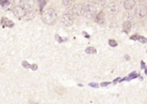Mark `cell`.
Here are the masks:
<instances>
[{
    "instance_id": "obj_1",
    "label": "cell",
    "mask_w": 147,
    "mask_h": 104,
    "mask_svg": "<svg viewBox=\"0 0 147 104\" xmlns=\"http://www.w3.org/2000/svg\"><path fill=\"white\" fill-rule=\"evenodd\" d=\"M57 13L53 8L47 9L43 12L41 14V20L43 22L48 25L54 24L57 20Z\"/></svg>"
},
{
    "instance_id": "obj_2",
    "label": "cell",
    "mask_w": 147,
    "mask_h": 104,
    "mask_svg": "<svg viewBox=\"0 0 147 104\" xmlns=\"http://www.w3.org/2000/svg\"><path fill=\"white\" fill-rule=\"evenodd\" d=\"M96 12V8L92 5H88L86 7H85L84 11L83 13V16L88 19H91L94 17Z\"/></svg>"
},
{
    "instance_id": "obj_3",
    "label": "cell",
    "mask_w": 147,
    "mask_h": 104,
    "mask_svg": "<svg viewBox=\"0 0 147 104\" xmlns=\"http://www.w3.org/2000/svg\"><path fill=\"white\" fill-rule=\"evenodd\" d=\"M135 16L138 18L141 19L144 17L146 15V7L144 4H140L137 6L134 11Z\"/></svg>"
},
{
    "instance_id": "obj_4",
    "label": "cell",
    "mask_w": 147,
    "mask_h": 104,
    "mask_svg": "<svg viewBox=\"0 0 147 104\" xmlns=\"http://www.w3.org/2000/svg\"><path fill=\"white\" fill-rule=\"evenodd\" d=\"M119 10L120 9L118 5L114 3L109 4L106 7L107 13L112 16H116L118 13Z\"/></svg>"
},
{
    "instance_id": "obj_5",
    "label": "cell",
    "mask_w": 147,
    "mask_h": 104,
    "mask_svg": "<svg viewBox=\"0 0 147 104\" xmlns=\"http://www.w3.org/2000/svg\"><path fill=\"white\" fill-rule=\"evenodd\" d=\"M62 21L65 26L70 27L74 22V17L70 13H66L62 16Z\"/></svg>"
},
{
    "instance_id": "obj_6",
    "label": "cell",
    "mask_w": 147,
    "mask_h": 104,
    "mask_svg": "<svg viewBox=\"0 0 147 104\" xmlns=\"http://www.w3.org/2000/svg\"><path fill=\"white\" fill-rule=\"evenodd\" d=\"M85 7L82 4H76L73 8L72 12L76 16H82L83 15Z\"/></svg>"
},
{
    "instance_id": "obj_7",
    "label": "cell",
    "mask_w": 147,
    "mask_h": 104,
    "mask_svg": "<svg viewBox=\"0 0 147 104\" xmlns=\"http://www.w3.org/2000/svg\"><path fill=\"white\" fill-rule=\"evenodd\" d=\"M13 12L15 16L18 18L24 17L26 14L25 8L21 6H16L13 9Z\"/></svg>"
},
{
    "instance_id": "obj_8",
    "label": "cell",
    "mask_w": 147,
    "mask_h": 104,
    "mask_svg": "<svg viewBox=\"0 0 147 104\" xmlns=\"http://www.w3.org/2000/svg\"><path fill=\"white\" fill-rule=\"evenodd\" d=\"M105 21V14L103 11L100 12L98 13L95 17V22L97 24L102 25Z\"/></svg>"
},
{
    "instance_id": "obj_9",
    "label": "cell",
    "mask_w": 147,
    "mask_h": 104,
    "mask_svg": "<svg viewBox=\"0 0 147 104\" xmlns=\"http://www.w3.org/2000/svg\"><path fill=\"white\" fill-rule=\"evenodd\" d=\"M135 5V0H125L124 3V8L126 10L132 9Z\"/></svg>"
},
{
    "instance_id": "obj_10",
    "label": "cell",
    "mask_w": 147,
    "mask_h": 104,
    "mask_svg": "<svg viewBox=\"0 0 147 104\" xmlns=\"http://www.w3.org/2000/svg\"><path fill=\"white\" fill-rule=\"evenodd\" d=\"M33 0H21V7L24 8H31L33 4Z\"/></svg>"
},
{
    "instance_id": "obj_11",
    "label": "cell",
    "mask_w": 147,
    "mask_h": 104,
    "mask_svg": "<svg viewBox=\"0 0 147 104\" xmlns=\"http://www.w3.org/2000/svg\"><path fill=\"white\" fill-rule=\"evenodd\" d=\"M132 28V23L130 21H125L123 24V30L126 33H128Z\"/></svg>"
},
{
    "instance_id": "obj_12",
    "label": "cell",
    "mask_w": 147,
    "mask_h": 104,
    "mask_svg": "<svg viewBox=\"0 0 147 104\" xmlns=\"http://www.w3.org/2000/svg\"><path fill=\"white\" fill-rule=\"evenodd\" d=\"M2 23H3L5 26L12 28L15 25V24L13 23V22L10 20H9L8 19L6 18V17H3L2 18Z\"/></svg>"
},
{
    "instance_id": "obj_13",
    "label": "cell",
    "mask_w": 147,
    "mask_h": 104,
    "mask_svg": "<svg viewBox=\"0 0 147 104\" xmlns=\"http://www.w3.org/2000/svg\"><path fill=\"white\" fill-rule=\"evenodd\" d=\"M35 16V13L33 11H29V12L26 13V14L24 17H25L27 20H31L34 19Z\"/></svg>"
},
{
    "instance_id": "obj_14",
    "label": "cell",
    "mask_w": 147,
    "mask_h": 104,
    "mask_svg": "<svg viewBox=\"0 0 147 104\" xmlns=\"http://www.w3.org/2000/svg\"><path fill=\"white\" fill-rule=\"evenodd\" d=\"M85 52L87 54H95L96 53V49L94 47H88L86 49Z\"/></svg>"
},
{
    "instance_id": "obj_15",
    "label": "cell",
    "mask_w": 147,
    "mask_h": 104,
    "mask_svg": "<svg viewBox=\"0 0 147 104\" xmlns=\"http://www.w3.org/2000/svg\"><path fill=\"white\" fill-rule=\"evenodd\" d=\"M62 1L65 5L70 6L74 3V0H62Z\"/></svg>"
},
{
    "instance_id": "obj_16",
    "label": "cell",
    "mask_w": 147,
    "mask_h": 104,
    "mask_svg": "<svg viewBox=\"0 0 147 104\" xmlns=\"http://www.w3.org/2000/svg\"><path fill=\"white\" fill-rule=\"evenodd\" d=\"M109 45H110L111 47H115L117 46V45H118L117 42L115 40H114V39H110V40H109Z\"/></svg>"
},
{
    "instance_id": "obj_17",
    "label": "cell",
    "mask_w": 147,
    "mask_h": 104,
    "mask_svg": "<svg viewBox=\"0 0 147 104\" xmlns=\"http://www.w3.org/2000/svg\"><path fill=\"white\" fill-rule=\"evenodd\" d=\"M137 40H138V41H139L140 43H142V44H145V43H146V42H147V39H146L145 37H144V36H138Z\"/></svg>"
},
{
    "instance_id": "obj_18",
    "label": "cell",
    "mask_w": 147,
    "mask_h": 104,
    "mask_svg": "<svg viewBox=\"0 0 147 104\" xmlns=\"http://www.w3.org/2000/svg\"><path fill=\"white\" fill-rule=\"evenodd\" d=\"M22 65L25 69H29L31 67V65L27 61H23L22 62Z\"/></svg>"
},
{
    "instance_id": "obj_19",
    "label": "cell",
    "mask_w": 147,
    "mask_h": 104,
    "mask_svg": "<svg viewBox=\"0 0 147 104\" xmlns=\"http://www.w3.org/2000/svg\"><path fill=\"white\" fill-rule=\"evenodd\" d=\"M88 86H90V87H94V88H98L99 87V85L98 83H95V82H91V83H90L88 84Z\"/></svg>"
},
{
    "instance_id": "obj_20",
    "label": "cell",
    "mask_w": 147,
    "mask_h": 104,
    "mask_svg": "<svg viewBox=\"0 0 147 104\" xmlns=\"http://www.w3.org/2000/svg\"><path fill=\"white\" fill-rule=\"evenodd\" d=\"M55 39L58 41V42H59V43H62V42H63L64 40L62 39V37H60L59 35H55Z\"/></svg>"
},
{
    "instance_id": "obj_21",
    "label": "cell",
    "mask_w": 147,
    "mask_h": 104,
    "mask_svg": "<svg viewBox=\"0 0 147 104\" xmlns=\"http://www.w3.org/2000/svg\"><path fill=\"white\" fill-rule=\"evenodd\" d=\"M31 68L32 70L36 71L37 69V65H36V64H33L32 66H31Z\"/></svg>"
},
{
    "instance_id": "obj_22",
    "label": "cell",
    "mask_w": 147,
    "mask_h": 104,
    "mask_svg": "<svg viewBox=\"0 0 147 104\" xmlns=\"http://www.w3.org/2000/svg\"><path fill=\"white\" fill-rule=\"evenodd\" d=\"M109 84H110V82H102V83H101V86L102 87H106L108 85H109Z\"/></svg>"
},
{
    "instance_id": "obj_23",
    "label": "cell",
    "mask_w": 147,
    "mask_h": 104,
    "mask_svg": "<svg viewBox=\"0 0 147 104\" xmlns=\"http://www.w3.org/2000/svg\"><path fill=\"white\" fill-rule=\"evenodd\" d=\"M138 36H137V35L132 36L130 37V39H132V40H137Z\"/></svg>"
},
{
    "instance_id": "obj_24",
    "label": "cell",
    "mask_w": 147,
    "mask_h": 104,
    "mask_svg": "<svg viewBox=\"0 0 147 104\" xmlns=\"http://www.w3.org/2000/svg\"><path fill=\"white\" fill-rule=\"evenodd\" d=\"M83 34L84 35V37H86V38H90V36L88 33H87L86 32H83Z\"/></svg>"
},
{
    "instance_id": "obj_25",
    "label": "cell",
    "mask_w": 147,
    "mask_h": 104,
    "mask_svg": "<svg viewBox=\"0 0 147 104\" xmlns=\"http://www.w3.org/2000/svg\"><path fill=\"white\" fill-rule=\"evenodd\" d=\"M124 57H125V58L127 61H129V59H130V57H129L128 55H126Z\"/></svg>"
},
{
    "instance_id": "obj_26",
    "label": "cell",
    "mask_w": 147,
    "mask_h": 104,
    "mask_svg": "<svg viewBox=\"0 0 147 104\" xmlns=\"http://www.w3.org/2000/svg\"><path fill=\"white\" fill-rule=\"evenodd\" d=\"M137 1H138V2H141V1H142L143 0H137Z\"/></svg>"
},
{
    "instance_id": "obj_27",
    "label": "cell",
    "mask_w": 147,
    "mask_h": 104,
    "mask_svg": "<svg viewBox=\"0 0 147 104\" xmlns=\"http://www.w3.org/2000/svg\"><path fill=\"white\" fill-rule=\"evenodd\" d=\"M5 1V0H0V2H3V1Z\"/></svg>"
}]
</instances>
